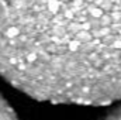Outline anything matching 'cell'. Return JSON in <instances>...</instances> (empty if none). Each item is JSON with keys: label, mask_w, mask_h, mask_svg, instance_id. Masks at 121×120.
<instances>
[{"label": "cell", "mask_w": 121, "mask_h": 120, "mask_svg": "<svg viewBox=\"0 0 121 120\" xmlns=\"http://www.w3.org/2000/svg\"><path fill=\"white\" fill-rule=\"evenodd\" d=\"M103 120H121V106L117 107L116 110H113L111 113H108Z\"/></svg>", "instance_id": "obj_3"}, {"label": "cell", "mask_w": 121, "mask_h": 120, "mask_svg": "<svg viewBox=\"0 0 121 120\" xmlns=\"http://www.w3.org/2000/svg\"><path fill=\"white\" fill-rule=\"evenodd\" d=\"M0 120H20L1 93H0Z\"/></svg>", "instance_id": "obj_2"}, {"label": "cell", "mask_w": 121, "mask_h": 120, "mask_svg": "<svg viewBox=\"0 0 121 120\" xmlns=\"http://www.w3.org/2000/svg\"><path fill=\"white\" fill-rule=\"evenodd\" d=\"M0 76L37 100H121V0H0Z\"/></svg>", "instance_id": "obj_1"}]
</instances>
